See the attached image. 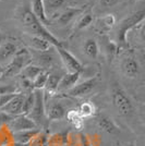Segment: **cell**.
Returning a JSON list of instances; mask_svg holds the SVG:
<instances>
[{
    "instance_id": "obj_1",
    "label": "cell",
    "mask_w": 145,
    "mask_h": 146,
    "mask_svg": "<svg viewBox=\"0 0 145 146\" xmlns=\"http://www.w3.org/2000/svg\"><path fill=\"white\" fill-rule=\"evenodd\" d=\"M20 20L21 23L23 25L24 30L29 35H34V36H39L48 40L49 43L54 46L55 48L58 47H63V45L59 39H57L56 37L49 32L45 25L35 17V14L33 13L32 9H25L20 14Z\"/></svg>"
},
{
    "instance_id": "obj_2",
    "label": "cell",
    "mask_w": 145,
    "mask_h": 146,
    "mask_svg": "<svg viewBox=\"0 0 145 146\" xmlns=\"http://www.w3.org/2000/svg\"><path fill=\"white\" fill-rule=\"evenodd\" d=\"M145 20V9H140L129 14L127 18L123 19L121 21L118 29H117V34H116V38H117V44L121 46V47H127L128 40L127 35L128 32L134 29L136 25L141 24Z\"/></svg>"
},
{
    "instance_id": "obj_3",
    "label": "cell",
    "mask_w": 145,
    "mask_h": 146,
    "mask_svg": "<svg viewBox=\"0 0 145 146\" xmlns=\"http://www.w3.org/2000/svg\"><path fill=\"white\" fill-rule=\"evenodd\" d=\"M32 61H33V56L29 49H19L17 55L13 57L11 62L2 70L0 75L2 78H11L14 75H18L23 71L25 67H27L29 64L32 63Z\"/></svg>"
},
{
    "instance_id": "obj_4",
    "label": "cell",
    "mask_w": 145,
    "mask_h": 146,
    "mask_svg": "<svg viewBox=\"0 0 145 146\" xmlns=\"http://www.w3.org/2000/svg\"><path fill=\"white\" fill-rule=\"evenodd\" d=\"M112 105L116 108L117 112L122 117L130 116L134 110L133 103L131 98L128 96V94L121 88L120 86L115 85L111 93Z\"/></svg>"
},
{
    "instance_id": "obj_5",
    "label": "cell",
    "mask_w": 145,
    "mask_h": 146,
    "mask_svg": "<svg viewBox=\"0 0 145 146\" xmlns=\"http://www.w3.org/2000/svg\"><path fill=\"white\" fill-rule=\"evenodd\" d=\"M34 94H35V104L29 117L37 125H43L45 118L47 117L45 93H44V90H34Z\"/></svg>"
},
{
    "instance_id": "obj_6",
    "label": "cell",
    "mask_w": 145,
    "mask_h": 146,
    "mask_svg": "<svg viewBox=\"0 0 145 146\" xmlns=\"http://www.w3.org/2000/svg\"><path fill=\"white\" fill-rule=\"evenodd\" d=\"M19 51L18 45L10 40H2V43L0 45V68L5 69V68L11 62L13 57L17 55Z\"/></svg>"
},
{
    "instance_id": "obj_7",
    "label": "cell",
    "mask_w": 145,
    "mask_h": 146,
    "mask_svg": "<svg viewBox=\"0 0 145 146\" xmlns=\"http://www.w3.org/2000/svg\"><path fill=\"white\" fill-rule=\"evenodd\" d=\"M55 49L58 51V54L60 56L61 60L63 62L66 69L68 70V72L82 73V71H83V66H82V63H81L70 51H68V50L65 49L63 47H58V48H55Z\"/></svg>"
},
{
    "instance_id": "obj_8",
    "label": "cell",
    "mask_w": 145,
    "mask_h": 146,
    "mask_svg": "<svg viewBox=\"0 0 145 146\" xmlns=\"http://www.w3.org/2000/svg\"><path fill=\"white\" fill-rule=\"evenodd\" d=\"M9 129L14 132H20V131H25V130H32V129H38L35 122L33 121L29 116L26 115H20L15 116L12 121L8 124Z\"/></svg>"
},
{
    "instance_id": "obj_9",
    "label": "cell",
    "mask_w": 145,
    "mask_h": 146,
    "mask_svg": "<svg viewBox=\"0 0 145 146\" xmlns=\"http://www.w3.org/2000/svg\"><path fill=\"white\" fill-rule=\"evenodd\" d=\"M97 84V78H91L88 80H85L81 83H78L76 85L73 87L72 90L67 92L68 96H72V97H83L86 96L91 93Z\"/></svg>"
},
{
    "instance_id": "obj_10",
    "label": "cell",
    "mask_w": 145,
    "mask_h": 146,
    "mask_svg": "<svg viewBox=\"0 0 145 146\" xmlns=\"http://www.w3.org/2000/svg\"><path fill=\"white\" fill-rule=\"evenodd\" d=\"M66 107L60 100L53 99L46 106V113L49 121H57V120L63 119L66 116Z\"/></svg>"
},
{
    "instance_id": "obj_11",
    "label": "cell",
    "mask_w": 145,
    "mask_h": 146,
    "mask_svg": "<svg viewBox=\"0 0 145 146\" xmlns=\"http://www.w3.org/2000/svg\"><path fill=\"white\" fill-rule=\"evenodd\" d=\"M25 95L22 93H18L7 104L5 107H2L0 111L7 112L12 116H20L23 115V103H24Z\"/></svg>"
},
{
    "instance_id": "obj_12",
    "label": "cell",
    "mask_w": 145,
    "mask_h": 146,
    "mask_svg": "<svg viewBox=\"0 0 145 146\" xmlns=\"http://www.w3.org/2000/svg\"><path fill=\"white\" fill-rule=\"evenodd\" d=\"M121 70L127 78L134 79L139 75L140 64L134 57H126L121 62Z\"/></svg>"
},
{
    "instance_id": "obj_13",
    "label": "cell",
    "mask_w": 145,
    "mask_h": 146,
    "mask_svg": "<svg viewBox=\"0 0 145 146\" xmlns=\"http://www.w3.org/2000/svg\"><path fill=\"white\" fill-rule=\"evenodd\" d=\"M81 76L80 72H67L61 76L60 83L58 86V92L60 93H67L70 90H72L74 86L78 84L79 79Z\"/></svg>"
},
{
    "instance_id": "obj_14",
    "label": "cell",
    "mask_w": 145,
    "mask_h": 146,
    "mask_svg": "<svg viewBox=\"0 0 145 146\" xmlns=\"http://www.w3.org/2000/svg\"><path fill=\"white\" fill-rule=\"evenodd\" d=\"M97 127L100 129L102 131L106 132L108 134H117L119 133L120 129L110 117L108 116H99L97 118Z\"/></svg>"
},
{
    "instance_id": "obj_15",
    "label": "cell",
    "mask_w": 145,
    "mask_h": 146,
    "mask_svg": "<svg viewBox=\"0 0 145 146\" xmlns=\"http://www.w3.org/2000/svg\"><path fill=\"white\" fill-rule=\"evenodd\" d=\"M60 80L61 76L58 73H49V76L46 82L45 88H44L45 99L47 97H51L56 93H58V86L60 83Z\"/></svg>"
},
{
    "instance_id": "obj_16",
    "label": "cell",
    "mask_w": 145,
    "mask_h": 146,
    "mask_svg": "<svg viewBox=\"0 0 145 146\" xmlns=\"http://www.w3.org/2000/svg\"><path fill=\"white\" fill-rule=\"evenodd\" d=\"M26 42L29 44L32 49H35L39 52H44V51H48L49 48L53 46L49 43L48 40L44 39L39 36H34V35H29L26 36Z\"/></svg>"
},
{
    "instance_id": "obj_17",
    "label": "cell",
    "mask_w": 145,
    "mask_h": 146,
    "mask_svg": "<svg viewBox=\"0 0 145 146\" xmlns=\"http://www.w3.org/2000/svg\"><path fill=\"white\" fill-rule=\"evenodd\" d=\"M82 12H83V10L80 8H67L66 10H63L60 15L57 18V23L61 26H65V25L69 24L73 19L76 18Z\"/></svg>"
},
{
    "instance_id": "obj_18",
    "label": "cell",
    "mask_w": 145,
    "mask_h": 146,
    "mask_svg": "<svg viewBox=\"0 0 145 146\" xmlns=\"http://www.w3.org/2000/svg\"><path fill=\"white\" fill-rule=\"evenodd\" d=\"M70 140L69 131H61L49 135L48 146H68Z\"/></svg>"
},
{
    "instance_id": "obj_19",
    "label": "cell",
    "mask_w": 145,
    "mask_h": 146,
    "mask_svg": "<svg viewBox=\"0 0 145 146\" xmlns=\"http://www.w3.org/2000/svg\"><path fill=\"white\" fill-rule=\"evenodd\" d=\"M32 11L35 14V17H36L44 25H47L51 22V21L47 18V14H46L45 8H44L43 0H33V1H32Z\"/></svg>"
},
{
    "instance_id": "obj_20",
    "label": "cell",
    "mask_w": 145,
    "mask_h": 146,
    "mask_svg": "<svg viewBox=\"0 0 145 146\" xmlns=\"http://www.w3.org/2000/svg\"><path fill=\"white\" fill-rule=\"evenodd\" d=\"M41 130L39 129H32V130H25L20 132L13 133V140L14 143H21V144H29L31 140Z\"/></svg>"
},
{
    "instance_id": "obj_21",
    "label": "cell",
    "mask_w": 145,
    "mask_h": 146,
    "mask_svg": "<svg viewBox=\"0 0 145 146\" xmlns=\"http://www.w3.org/2000/svg\"><path fill=\"white\" fill-rule=\"evenodd\" d=\"M83 51L90 59H96L99 54L98 43L95 38H88L83 45Z\"/></svg>"
},
{
    "instance_id": "obj_22",
    "label": "cell",
    "mask_w": 145,
    "mask_h": 146,
    "mask_svg": "<svg viewBox=\"0 0 145 146\" xmlns=\"http://www.w3.org/2000/svg\"><path fill=\"white\" fill-rule=\"evenodd\" d=\"M65 2H66V0H43L47 18L50 21H51V15H54L58 10H60V8L63 7Z\"/></svg>"
},
{
    "instance_id": "obj_23",
    "label": "cell",
    "mask_w": 145,
    "mask_h": 146,
    "mask_svg": "<svg viewBox=\"0 0 145 146\" xmlns=\"http://www.w3.org/2000/svg\"><path fill=\"white\" fill-rule=\"evenodd\" d=\"M43 71H44V69L42 67L35 66V64H32L31 63L27 67H25L23 69V71L20 73V74H21V78H25V79H29L34 82V80L36 79Z\"/></svg>"
},
{
    "instance_id": "obj_24",
    "label": "cell",
    "mask_w": 145,
    "mask_h": 146,
    "mask_svg": "<svg viewBox=\"0 0 145 146\" xmlns=\"http://www.w3.org/2000/svg\"><path fill=\"white\" fill-rule=\"evenodd\" d=\"M13 144L14 140L12 131L8 125L0 127V146H13Z\"/></svg>"
},
{
    "instance_id": "obj_25",
    "label": "cell",
    "mask_w": 145,
    "mask_h": 146,
    "mask_svg": "<svg viewBox=\"0 0 145 146\" xmlns=\"http://www.w3.org/2000/svg\"><path fill=\"white\" fill-rule=\"evenodd\" d=\"M68 120L72 123V125L76 129H81L83 127V117L80 113L79 110H70L67 113Z\"/></svg>"
},
{
    "instance_id": "obj_26",
    "label": "cell",
    "mask_w": 145,
    "mask_h": 146,
    "mask_svg": "<svg viewBox=\"0 0 145 146\" xmlns=\"http://www.w3.org/2000/svg\"><path fill=\"white\" fill-rule=\"evenodd\" d=\"M49 135L46 132H43L42 130L31 140L29 146H48Z\"/></svg>"
},
{
    "instance_id": "obj_27",
    "label": "cell",
    "mask_w": 145,
    "mask_h": 146,
    "mask_svg": "<svg viewBox=\"0 0 145 146\" xmlns=\"http://www.w3.org/2000/svg\"><path fill=\"white\" fill-rule=\"evenodd\" d=\"M34 104H35V94H34V91H32L30 94L25 96L24 103H23V115H26V116L30 115V112L34 107Z\"/></svg>"
},
{
    "instance_id": "obj_28",
    "label": "cell",
    "mask_w": 145,
    "mask_h": 146,
    "mask_svg": "<svg viewBox=\"0 0 145 146\" xmlns=\"http://www.w3.org/2000/svg\"><path fill=\"white\" fill-rule=\"evenodd\" d=\"M49 76V72L47 71H43L36 79L34 80L33 82V85H34V90H44L45 88V85H46V82H47V79Z\"/></svg>"
},
{
    "instance_id": "obj_29",
    "label": "cell",
    "mask_w": 145,
    "mask_h": 146,
    "mask_svg": "<svg viewBox=\"0 0 145 146\" xmlns=\"http://www.w3.org/2000/svg\"><path fill=\"white\" fill-rule=\"evenodd\" d=\"M94 21V18L92 15V13H85L83 14L80 20L78 21V24H76V29L78 30H84L86 27H88L90 25L93 23Z\"/></svg>"
},
{
    "instance_id": "obj_30",
    "label": "cell",
    "mask_w": 145,
    "mask_h": 146,
    "mask_svg": "<svg viewBox=\"0 0 145 146\" xmlns=\"http://www.w3.org/2000/svg\"><path fill=\"white\" fill-rule=\"evenodd\" d=\"M115 24H116V19L114 14H107L104 18L100 19V21H99V25L103 29H105V30L112 29L115 26Z\"/></svg>"
},
{
    "instance_id": "obj_31",
    "label": "cell",
    "mask_w": 145,
    "mask_h": 146,
    "mask_svg": "<svg viewBox=\"0 0 145 146\" xmlns=\"http://www.w3.org/2000/svg\"><path fill=\"white\" fill-rule=\"evenodd\" d=\"M80 113L82 115V117H90L94 113V106L90 103H84L80 106Z\"/></svg>"
},
{
    "instance_id": "obj_32",
    "label": "cell",
    "mask_w": 145,
    "mask_h": 146,
    "mask_svg": "<svg viewBox=\"0 0 145 146\" xmlns=\"http://www.w3.org/2000/svg\"><path fill=\"white\" fill-rule=\"evenodd\" d=\"M20 93L18 87L11 84H3L0 85V96L2 95H7V94H18Z\"/></svg>"
},
{
    "instance_id": "obj_33",
    "label": "cell",
    "mask_w": 145,
    "mask_h": 146,
    "mask_svg": "<svg viewBox=\"0 0 145 146\" xmlns=\"http://www.w3.org/2000/svg\"><path fill=\"white\" fill-rule=\"evenodd\" d=\"M14 117L15 116L9 115V113L3 112V111H0V127H2V125H8V124L14 119Z\"/></svg>"
},
{
    "instance_id": "obj_34",
    "label": "cell",
    "mask_w": 145,
    "mask_h": 146,
    "mask_svg": "<svg viewBox=\"0 0 145 146\" xmlns=\"http://www.w3.org/2000/svg\"><path fill=\"white\" fill-rule=\"evenodd\" d=\"M79 143L80 146H93L90 136L84 133H81L79 135Z\"/></svg>"
},
{
    "instance_id": "obj_35",
    "label": "cell",
    "mask_w": 145,
    "mask_h": 146,
    "mask_svg": "<svg viewBox=\"0 0 145 146\" xmlns=\"http://www.w3.org/2000/svg\"><path fill=\"white\" fill-rule=\"evenodd\" d=\"M15 95H17V94H7V95L0 96V109H1L2 107H5L7 104L9 103Z\"/></svg>"
},
{
    "instance_id": "obj_36",
    "label": "cell",
    "mask_w": 145,
    "mask_h": 146,
    "mask_svg": "<svg viewBox=\"0 0 145 146\" xmlns=\"http://www.w3.org/2000/svg\"><path fill=\"white\" fill-rule=\"evenodd\" d=\"M21 85L24 87L25 90H31L34 91V85H33V81L25 78H21Z\"/></svg>"
},
{
    "instance_id": "obj_37",
    "label": "cell",
    "mask_w": 145,
    "mask_h": 146,
    "mask_svg": "<svg viewBox=\"0 0 145 146\" xmlns=\"http://www.w3.org/2000/svg\"><path fill=\"white\" fill-rule=\"evenodd\" d=\"M121 0H100V6L105 8H111L118 5Z\"/></svg>"
},
{
    "instance_id": "obj_38",
    "label": "cell",
    "mask_w": 145,
    "mask_h": 146,
    "mask_svg": "<svg viewBox=\"0 0 145 146\" xmlns=\"http://www.w3.org/2000/svg\"><path fill=\"white\" fill-rule=\"evenodd\" d=\"M139 36H140V39H141L143 43H145V20L140 24Z\"/></svg>"
},
{
    "instance_id": "obj_39",
    "label": "cell",
    "mask_w": 145,
    "mask_h": 146,
    "mask_svg": "<svg viewBox=\"0 0 145 146\" xmlns=\"http://www.w3.org/2000/svg\"><path fill=\"white\" fill-rule=\"evenodd\" d=\"M2 40H3V39H2V35H1V32H0V45L2 43ZM0 69H1V68H0Z\"/></svg>"
},
{
    "instance_id": "obj_40",
    "label": "cell",
    "mask_w": 145,
    "mask_h": 146,
    "mask_svg": "<svg viewBox=\"0 0 145 146\" xmlns=\"http://www.w3.org/2000/svg\"><path fill=\"white\" fill-rule=\"evenodd\" d=\"M136 1H139V0H129L130 3H134V2H136Z\"/></svg>"
},
{
    "instance_id": "obj_41",
    "label": "cell",
    "mask_w": 145,
    "mask_h": 146,
    "mask_svg": "<svg viewBox=\"0 0 145 146\" xmlns=\"http://www.w3.org/2000/svg\"><path fill=\"white\" fill-rule=\"evenodd\" d=\"M143 110H144V113H145V104L143 105Z\"/></svg>"
},
{
    "instance_id": "obj_42",
    "label": "cell",
    "mask_w": 145,
    "mask_h": 146,
    "mask_svg": "<svg viewBox=\"0 0 145 146\" xmlns=\"http://www.w3.org/2000/svg\"><path fill=\"white\" fill-rule=\"evenodd\" d=\"M0 74H1V72H0Z\"/></svg>"
},
{
    "instance_id": "obj_43",
    "label": "cell",
    "mask_w": 145,
    "mask_h": 146,
    "mask_svg": "<svg viewBox=\"0 0 145 146\" xmlns=\"http://www.w3.org/2000/svg\"><path fill=\"white\" fill-rule=\"evenodd\" d=\"M117 146H119V145H117Z\"/></svg>"
}]
</instances>
